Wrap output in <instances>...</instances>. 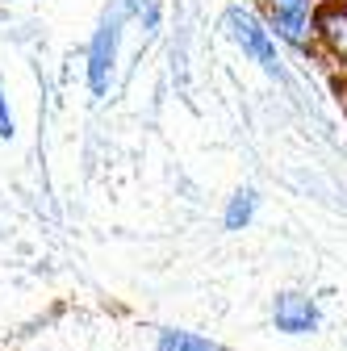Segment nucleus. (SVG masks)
Wrapping results in <instances>:
<instances>
[{"mask_svg":"<svg viewBox=\"0 0 347 351\" xmlns=\"http://www.w3.org/2000/svg\"><path fill=\"white\" fill-rule=\"evenodd\" d=\"M117 5L125 9V17H139L147 34L159 29V0H117Z\"/></svg>","mask_w":347,"mask_h":351,"instance_id":"obj_8","label":"nucleus"},{"mask_svg":"<svg viewBox=\"0 0 347 351\" xmlns=\"http://www.w3.org/2000/svg\"><path fill=\"white\" fill-rule=\"evenodd\" d=\"M314 47L322 59L347 71V0H322L314 17Z\"/></svg>","mask_w":347,"mask_h":351,"instance_id":"obj_4","label":"nucleus"},{"mask_svg":"<svg viewBox=\"0 0 347 351\" xmlns=\"http://www.w3.org/2000/svg\"><path fill=\"white\" fill-rule=\"evenodd\" d=\"M322 0H259L264 9V25L276 34V42L301 51V55H318L314 47V17H318Z\"/></svg>","mask_w":347,"mask_h":351,"instance_id":"obj_3","label":"nucleus"},{"mask_svg":"<svg viewBox=\"0 0 347 351\" xmlns=\"http://www.w3.org/2000/svg\"><path fill=\"white\" fill-rule=\"evenodd\" d=\"M121 25H125V9L113 5V9H105V17L97 21V29L88 38L84 75H88L93 97H109V88H113V71H117V55H121Z\"/></svg>","mask_w":347,"mask_h":351,"instance_id":"obj_1","label":"nucleus"},{"mask_svg":"<svg viewBox=\"0 0 347 351\" xmlns=\"http://www.w3.org/2000/svg\"><path fill=\"white\" fill-rule=\"evenodd\" d=\"M343 117H347V93H343Z\"/></svg>","mask_w":347,"mask_h":351,"instance_id":"obj_10","label":"nucleus"},{"mask_svg":"<svg viewBox=\"0 0 347 351\" xmlns=\"http://www.w3.org/2000/svg\"><path fill=\"white\" fill-rule=\"evenodd\" d=\"M222 29H226V38L235 42V47H239L251 63H259L272 80H285V59H280V51H276V34L259 21L255 13H247L243 5H230V9L222 13Z\"/></svg>","mask_w":347,"mask_h":351,"instance_id":"obj_2","label":"nucleus"},{"mask_svg":"<svg viewBox=\"0 0 347 351\" xmlns=\"http://www.w3.org/2000/svg\"><path fill=\"white\" fill-rule=\"evenodd\" d=\"M17 134V117H13V109H9V97H5V84H0V138H13Z\"/></svg>","mask_w":347,"mask_h":351,"instance_id":"obj_9","label":"nucleus"},{"mask_svg":"<svg viewBox=\"0 0 347 351\" xmlns=\"http://www.w3.org/2000/svg\"><path fill=\"white\" fill-rule=\"evenodd\" d=\"M155 351H222L213 339L193 335V330H176V326H163L155 339Z\"/></svg>","mask_w":347,"mask_h":351,"instance_id":"obj_6","label":"nucleus"},{"mask_svg":"<svg viewBox=\"0 0 347 351\" xmlns=\"http://www.w3.org/2000/svg\"><path fill=\"white\" fill-rule=\"evenodd\" d=\"M272 322L280 335H314L322 326V314H318L314 297L289 289V293H276V301H272Z\"/></svg>","mask_w":347,"mask_h":351,"instance_id":"obj_5","label":"nucleus"},{"mask_svg":"<svg viewBox=\"0 0 347 351\" xmlns=\"http://www.w3.org/2000/svg\"><path fill=\"white\" fill-rule=\"evenodd\" d=\"M255 209H259V197H255V189H239V193L226 201L222 226H226V230H247V226H251V217H255Z\"/></svg>","mask_w":347,"mask_h":351,"instance_id":"obj_7","label":"nucleus"}]
</instances>
